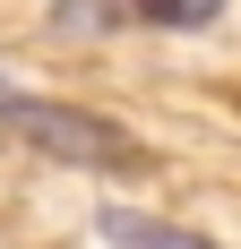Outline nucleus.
Here are the masks:
<instances>
[{
  "label": "nucleus",
  "instance_id": "nucleus-1",
  "mask_svg": "<svg viewBox=\"0 0 241 249\" xmlns=\"http://www.w3.org/2000/svg\"><path fill=\"white\" fill-rule=\"evenodd\" d=\"M9 129H18L35 155H60V163H86V172H146V163H155L120 121L78 112V103H52V95H18Z\"/></svg>",
  "mask_w": 241,
  "mask_h": 249
},
{
  "label": "nucleus",
  "instance_id": "nucleus-2",
  "mask_svg": "<svg viewBox=\"0 0 241 249\" xmlns=\"http://www.w3.org/2000/svg\"><path fill=\"white\" fill-rule=\"evenodd\" d=\"M95 232L112 249H216L207 232H181V224H164V215H138V206H95Z\"/></svg>",
  "mask_w": 241,
  "mask_h": 249
},
{
  "label": "nucleus",
  "instance_id": "nucleus-3",
  "mask_svg": "<svg viewBox=\"0 0 241 249\" xmlns=\"http://www.w3.org/2000/svg\"><path fill=\"white\" fill-rule=\"evenodd\" d=\"M129 18H146V26H207V18H216V0H138Z\"/></svg>",
  "mask_w": 241,
  "mask_h": 249
},
{
  "label": "nucleus",
  "instance_id": "nucleus-4",
  "mask_svg": "<svg viewBox=\"0 0 241 249\" xmlns=\"http://www.w3.org/2000/svg\"><path fill=\"white\" fill-rule=\"evenodd\" d=\"M9 112H18V86H9V69H0V121H9Z\"/></svg>",
  "mask_w": 241,
  "mask_h": 249
}]
</instances>
